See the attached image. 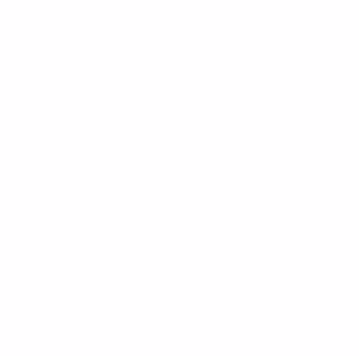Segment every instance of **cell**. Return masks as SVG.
<instances>
[]
</instances>
